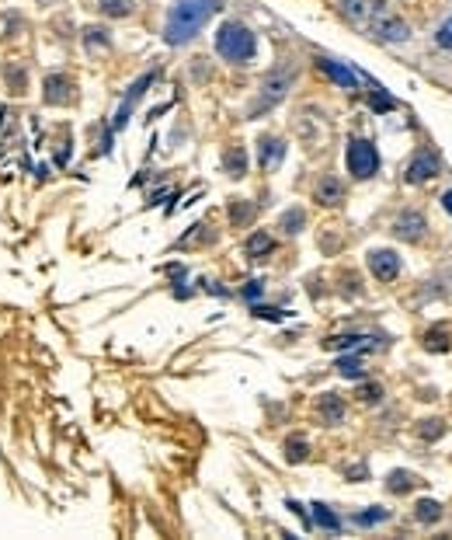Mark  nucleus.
I'll return each instance as SVG.
<instances>
[{
	"instance_id": "nucleus-1",
	"label": "nucleus",
	"mask_w": 452,
	"mask_h": 540,
	"mask_svg": "<svg viewBox=\"0 0 452 540\" xmlns=\"http://www.w3.org/2000/svg\"><path fill=\"white\" fill-rule=\"evenodd\" d=\"M219 11V0H178L167 11V21H163V42L167 45H185L192 42L205 21Z\"/></svg>"
},
{
	"instance_id": "nucleus-2",
	"label": "nucleus",
	"mask_w": 452,
	"mask_h": 540,
	"mask_svg": "<svg viewBox=\"0 0 452 540\" xmlns=\"http://www.w3.org/2000/svg\"><path fill=\"white\" fill-rule=\"evenodd\" d=\"M341 14L355 25V28H365L369 35L383 39V42H407L411 39V28L389 14L383 4H362V0H341Z\"/></svg>"
},
{
	"instance_id": "nucleus-3",
	"label": "nucleus",
	"mask_w": 452,
	"mask_h": 540,
	"mask_svg": "<svg viewBox=\"0 0 452 540\" xmlns=\"http://www.w3.org/2000/svg\"><path fill=\"white\" fill-rule=\"evenodd\" d=\"M216 52L226 63H251L254 52H258V39L240 21H223L216 32Z\"/></svg>"
},
{
	"instance_id": "nucleus-4",
	"label": "nucleus",
	"mask_w": 452,
	"mask_h": 540,
	"mask_svg": "<svg viewBox=\"0 0 452 540\" xmlns=\"http://www.w3.org/2000/svg\"><path fill=\"white\" fill-rule=\"evenodd\" d=\"M293 77H296V70H275L264 84H261V94H258V101L251 105V116H261V112H268L271 105H278L282 98H286V91L293 87Z\"/></svg>"
},
{
	"instance_id": "nucleus-5",
	"label": "nucleus",
	"mask_w": 452,
	"mask_h": 540,
	"mask_svg": "<svg viewBox=\"0 0 452 540\" xmlns=\"http://www.w3.org/2000/svg\"><path fill=\"white\" fill-rule=\"evenodd\" d=\"M345 160H348V171L355 178H372L379 171V153L369 140H352L345 150Z\"/></svg>"
},
{
	"instance_id": "nucleus-6",
	"label": "nucleus",
	"mask_w": 452,
	"mask_h": 540,
	"mask_svg": "<svg viewBox=\"0 0 452 540\" xmlns=\"http://www.w3.org/2000/svg\"><path fill=\"white\" fill-rule=\"evenodd\" d=\"M369 268H372V276L379 283H389V279L400 276V258L389 248H376V251H369Z\"/></svg>"
},
{
	"instance_id": "nucleus-7",
	"label": "nucleus",
	"mask_w": 452,
	"mask_h": 540,
	"mask_svg": "<svg viewBox=\"0 0 452 540\" xmlns=\"http://www.w3.org/2000/svg\"><path fill=\"white\" fill-rule=\"evenodd\" d=\"M153 80H157V70L143 74V77H139V80H136V84H133L129 91H126V101L119 105V112H115V122H111V129H122V126L129 122V116H133V108H136V101H139V98L146 94V87H150Z\"/></svg>"
},
{
	"instance_id": "nucleus-8",
	"label": "nucleus",
	"mask_w": 452,
	"mask_h": 540,
	"mask_svg": "<svg viewBox=\"0 0 452 540\" xmlns=\"http://www.w3.org/2000/svg\"><path fill=\"white\" fill-rule=\"evenodd\" d=\"M442 171V164H438V157L431 153V150H421L411 164H407V175H404V182L407 185H421V182H428V178H435Z\"/></svg>"
},
{
	"instance_id": "nucleus-9",
	"label": "nucleus",
	"mask_w": 452,
	"mask_h": 540,
	"mask_svg": "<svg viewBox=\"0 0 452 540\" xmlns=\"http://www.w3.org/2000/svg\"><path fill=\"white\" fill-rule=\"evenodd\" d=\"M317 67L337 84V87H345V91H355L359 87V80H362V74H355V70H348L345 63H337V60H330V56H317Z\"/></svg>"
},
{
	"instance_id": "nucleus-10",
	"label": "nucleus",
	"mask_w": 452,
	"mask_h": 540,
	"mask_svg": "<svg viewBox=\"0 0 452 540\" xmlns=\"http://www.w3.org/2000/svg\"><path fill=\"white\" fill-rule=\"evenodd\" d=\"M42 98L49 101V105H67L70 98H74V80L70 77H63V74H49L45 77V84H42Z\"/></svg>"
},
{
	"instance_id": "nucleus-11",
	"label": "nucleus",
	"mask_w": 452,
	"mask_h": 540,
	"mask_svg": "<svg viewBox=\"0 0 452 540\" xmlns=\"http://www.w3.org/2000/svg\"><path fill=\"white\" fill-rule=\"evenodd\" d=\"M393 234H397L400 241H421V237H425V216L414 213V209L400 213L397 224H393Z\"/></svg>"
},
{
	"instance_id": "nucleus-12",
	"label": "nucleus",
	"mask_w": 452,
	"mask_h": 540,
	"mask_svg": "<svg viewBox=\"0 0 452 540\" xmlns=\"http://www.w3.org/2000/svg\"><path fill=\"white\" fill-rule=\"evenodd\" d=\"M341 199H345V185H341V178L324 175L320 185H317V202H324V206H337Z\"/></svg>"
},
{
	"instance_id": "nucleus-13",
	"label": "nucleus",
	"mask_w": 452,
	"mask_h": 540,
	"mask_svg": "<svg viewBox=\"0 0 452 540\" xmlns=\"http://www.w3.org/2000/svg\"><path fill=\"white\" fill-rule=\"evenodd\" d=\"M282 157H286V143L275 140V136H264V140H261V168H264V171L278 168Z\"/></svg>"
},
{
	"instance_id": "nucleus-14",
	"label": "nucleus",
	"mask_w": 452,
	"mask_h": 540,
	"mask_svg": "<svg viewBox=\"0 0 452 540\" xmlns=\"http://www.w3.org/2000/svg\"><path fill=\"white\" fill-rule=\"evenodd\" d=\"M223 164H226V175H230V178H244L247 175V153H244V147H230V150H226Z\"/></svg>"
},
{
	"instance_id": "nucleus-15",
	"label": "nucleus",
	"mask_w": 452,
	"mask_h": 540,
	"mask_svg": "<svg viewBox=\"0 0 452 540\" xmlns=\"http://www.w3.org/2000/svg\"><path fill=\"white\" fill-rule=\"evenodd\" d=\"M414 484H418V474H411V471H389V477H386V488H389L393 495L411 492Z\"/></svg>"
},
{
	"instance_id": "nucleus-16",
	"label": "nucleus",
	"mask_w": 452,
	"mask_h": 540,
	"mask_svg": "<svg viewBox=\"0 0 452 540\" xmlns=\"http://www.w3.org/2000/svg\"><path fill=\"white\" fill-rule=\"evenodd\" d=\"M320 415H324V422L337 425V422L345 418V404H341V398H337V394H324V398H320Z\"/></svg>"
},
{
	"instance_id": "nucleus-17",
	"label": "nucleus",
	"mask_w": 452,
	"mask_h": 540,
	"mask_svg": "<svg viewBox=\"0 0 452 540\" xmlns=\"http://www.w3.org/2000/svg\"><path fill=\"white\" fill-rule=\"evenodd\" d=\"M449 345H452V332L442 328V324H435V328L425 335V349L428 352H449Z\"/></svg>"
},
{
	"instance_id": "nucleus-18",
	"label": "nucleus",
	"mask_w": 452,
	"mask_h": 540,
	"mask_svg": "<svg viewBox=\"0 0 452 540\" xmlns=\"http://www.w3.org/2000/svg\"><path fill=\"white\" fill-rule=\"evenodd\" d=\"M310 509H313V523H317V526H324V530H330V533L341 530V519H337V516H334L324 502H313Z\"/></svg>"
},
{
	"instance_id": "nucleus-19",
	"label": "nucleus",
	"mask_w": 452,
	"mask_h": 540,
	"mask_svg": "<svg viewBox=\"0 0 452 540\" xmlns=\"http://www.w3.org/2000/svg\"><path fill=\"white\" fill-rule=\"evenodd\" d=\"M271 248H275V241H271L264 230H258V234H251V241H247V258H264Z\"/></svg>"
},
{
	"instance_id": "nucleus-20",
	"label": "nucleus",
	"mask_w": 452,
	"mask_h": 540,
	"mask_svg": "<svg viewBox=\"0 0 452 540\" xmlns=\"http://www.w3.org/2000/svg\"><path fill=\"white\" fill-rule=\"evenodd\" d=\"M372 84V80H369ZM369 105L376 108V112H393V108H397V98H389L379 84H372V91H369Z\"/></svg>"
},
{
	"instance_id": "nucleus-21",
	"label": "nucleus",
	"mask_w": 452,
	"mask_h": 540,
	"mask_svg": "<svg viewBox=\"0 0 452 540\" xmlns=\"http://www.w3.org/2000/svg\"><path fill=\"white\" fill-rule=\"evenodd\" d=\"M414 516H418L421 523H438V519H442V506H438L435 499H421V502L414 506Z\"/></svg>"
},
{
	"instance_id": "nucleus-22",
	"label": "nucleus",
	"mask_w": 452,
	"mask_h": 540,
	"mask_svg": "<svg viewBox=\"0 0 452 540\" xmlns=\"http://www.w3.org/2000/svg\"><path fill=\"white\" fill-rule=\"evenodd\" d=\"M306 457H310V443L300 440V436H293V440L286 443V460H289V464H303Z\"/></svg>"
},
{
	"instance_id": "nucleus-23",
	"label": "nucleus",
	"mask_w": 452,
	"mask_h": 540,
	"mask_svg": "<svg viewBox=\"0 0 452 540\" xmlns=\"http://www.w3.org/2000/svg\"><path fill=\"white\" fill-rule=\"evenodd\" d=\"M389 519V509H383V506H372V509H365V512H355V523L359 526H376V523H386Z\"/></svg>"
},
{
	"instance_id": "nucleus-24",
	"label": "nucleus",
	"mask_w": 452,
	"mask_h": 540,
	"mask_svg": "<svg viewBox=\"0 0 452 540\" xmlns=\"http://www.w3.org/2000/svg\"><path fill=\"white\" fill-rule=\"evenodd\" d=\"M337 373L348 376V380H359V376H362V359H359V356H345V359H337Z\"/></svg>"
},
{
	"instance_id": "nucleus-25",
	"label": "nucleus",
	"mask_w": 452,
	"mask_h": 540,
	"mask_svg": "<svg viewBox=\"0 0 452 540\" xmlns=\"http://www.w3.org/2000/svg\"><path fill=\"white\" fill-rule=\"evenodd\" d=\"M303 224H306V213L303 209H289L286 216H282V230H286V234H300Z\"/></svg>"
},
{
	"instance_id": "nucleus-26",
	"label": "nucleus",
	"mask_w": 452,
	"mask_h": 540,
	"mask_svg": "<svg viewBox=\"0 0 452 540\" xmlns=\"http://www.w3.org/2000/svg\"><path fill=\"white\" fill-rule=\"evenodd\" d=\"M251 216H254V206H251L247 199H237V202L230 206V220H234L237 227H240V224H247Z\"/></svg>"
},
{
	"instance_id": "nucleus-27",
	"label": "nucleus",
	"mask_w": 452,
	"mask_h": 540,
	"mask_svg": "<svg viewBox=\"0 0 452 540\" xmlns=\"http://www.w3.org/2000/svg\"><path fill=\"white\" fill-rule=\"evenodd\" d=\"M101 11L111 14V18H122L133 11V0H101Z\"/></svg>"
},
{
	"instance_id": "nucleus-28",
	"label": "nucleus",
	"mask_w": 452,
	"mask_h": 540,
	"mask_svg": "<svg viewBox=\"0 0 452 540\" xmlns=\"http://www.w3.org/2000/svg\"><path fill=\"white\" fill-rule=\"evenodd\" d=\"M359 342H365L362 335H337V338H327V349H359Z\"/></svg>"
},
{
	"instance_id": "nucleus-29",
	"label": "nucleus",
	"mask_w": 452,
	"mask_h": 540,
	"mask_svg": "<svg viewBox=\"0 0 452 540\" xmlns=\"http://www.w3.org/2000/svg\"><path fill=\"white\" fill-rule=\"evenodd\" d=\"M435 45H438V49H452V18L435 28Z\"/></svg>"
},
{
	"instance_id": "nucleus-30",
	"label": "nucleus",
	"mask_w": 452,
	"mask_h": 540,
	"mask_svg": "<svg viewBox=\"0 0 452 540\" xmlns=\"http://www.w3.org/2000/svg\"><path fill=\"white\" fill-rule=\"evenodd\" d=\"M445 432V422H438V418H428V422H421V436L425 440H438Z\"/></svg>"
},
{
	"instance_id": "nucleus-31",
	"label": "nucleus",
	"mask_w": 452,
	"mask_h": 540,
	"mask_svg": "<svg viewBox=\"0 0 452 540\" xmlns=\"http://www.w3.org/2000/svg\"><path fill=\"white\" fill-rule=\"evenodd\" d=\"M261 293H264V283H261V279H254V283H247V286L240 290V296H244V300H251V303H254Z\"/></svg>"
},
{
	"instance_id": "nucleus-32",
	"label": "nucleus",
	"mask_w": 452,
	"mask_h": 540,
	"mask_svg": "<svg viewBox=\"0 0 452 540\" xmlns=\"http://www.w3.org/2000/svg\"><path fill=\"white\" fill-rule=\"evenodd\" d=\"M254 314L264 317V321H282V317H286V310H278V307H261V303L254 307Z\"/></svg>"
},
{
	"instance_id": "nucleus-33",
	"label": "nucleus",
	"mask_w": 452,
	"mask_h": 540,
	"mask_svg": "<svg viewBox=\"0 0 452 540\" xmlns=\"http://www.w3.org/2000/svg\"><path fill=\"white\" fill-rule=\"evenodd\" d=\"M87 45H108V32L104 28H87Z\"/></svg>"
},
{
	"instance_id": "nucleus-34",
	"label": "nucleus",
	"mask_w": 452,
	"mask_h": 540,
	"mask_svg": "<svg viewBox=\"0 0 452 540\" xmlns=\"http://www.w3.org/2000/svg\"><path fill=\"white\" fill-rule=\"evenodd\" d=\"M8 84L14 87V94H25V70H8Z\"/></svg>"
},
{
	"instance_id": "nucleus-35",
	"label": "nucleus",
	"mask_w": 452,
	"mask_h": 540,
	"mask_svg": "<svg viewBox=\"0 0 452 540\" xmlns=\"http://www.w3.org/2000/svg\"><path fill=\"white\" fill-rule=\"evenodd\" d=\"M379 394H383L379 384H362V387H359V398H362V401H379Z\"/></svg>"
},
{
	"instance_id": "nucleus-36",
	"label": "nucleus",
	"mask_w": 452,
	"mask_h": 540,
	"mask_svg": "<svg viewBox=\"0 0 452 540\" xmlns=\"http://www.w3.org/2000/svg\"><path fill=\"white\" fill-rule=\"evenodd\" d=\"M286 506H289V509H293V512H296V516H300V519H303V526H310V516H306V509H303V506H300V502H293V499H289V502H286Z\"/></svg>"
},
{
	"instance_id": "nucleus-37",
	"label": "nucleus",
	"mask_w": 452,
	"mask_h": 540,
	"mask_svg": "<svg viewBox=\"0 0 452 540\" xmlns=\"http://www.w3.org/2000/svg\"><path fill=\"white\" fill-rule=\"evenodd\" d=\"M442 206H445V213H452V188L442 195Z\"/></svg>"
}]
</instances>
